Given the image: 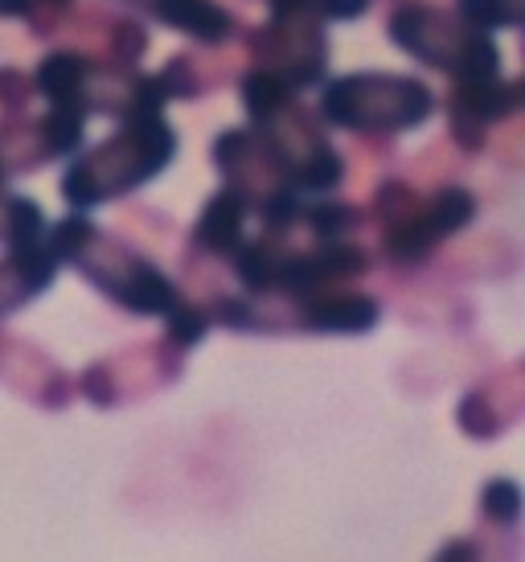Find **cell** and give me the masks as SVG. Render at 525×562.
Returning a JSON list of instances; mask_svg holds the SVG:
<instances>
[{"mask_svg": "<svg viewBox=\"0 0 525 562\" xmlns=\"http://www.w3.org/2000/svg\"><path fill=\"white\" fill-rule=\"evenodd\" d=\"M169 82L148 75L136 79L120 111V132L103 144L87 148L63 177V198L70 210L91 214L111 198H124L132 189L148 186L153 177L169 169L177 157V132L165 120Z\"/></svg>", "mask_w": 525, "mask_h": 562, "instance_id": "obj_1", "label": "cell"}, {"mask_svg": "<svg viewBox=\"0 0 525 562\" xmlns=\"http://www.w3.org/2000/svg\"><path fill=\"white\" fill-rule=\"evenodd\" d=\"M49 243L63 255V263L78 267L99 292H108L115 304H124L127 313L165 321L181 304L177 283L153 259L124 247L120 238L103 235L82 210H70L66 218L49 222Z\"/></svg>", "mask_w": 525, "mask_h": 562, "instance_id": "obj_2", "label": "cell"}, {"mask_svg": "<svg viewBox=\"0 0 525 562\" xmlns=\"http://www.w3.org/2000/svg\"><path fill=\"white\" fill-rule=\"evenodd\" d=\"M390 42L451 82H480L501 75V49L493 30H480L463 13H444L435 4H399L390 13Z\"/></svg>", "mask_w": 525, "mask_h": 562, "instance_id": "obj_3", "label": "cell"}, {"mask_svg": "<svg viewBox=\"0 0 525 562\" xmlns=\"http://www.w3.org/2000/svg\"><path fill=\"white\" fill-rule=\"evenodd\" d=\"M321 120L345 132H411L427 124L435 94L427 82L402 75H345L321 87Z\"/></svg>", "mask_w": 525, "mask_h": 562, "instance_id": "obj_4", "label": "cell"}, {"mask_svg": "<svg viewBox=\"0 0 525 562\" xmlns=\"http://www.w3.org/2000/svg\"><path fill=\"white\" fill-rule=\"evenodd\" d=\"M325 21L316 0H271V25L262 30L259 58L279 79L300 87L325 79Z\"/></svg>", "mask_w": 525, "mask_h": 562, "instance_id": "obj_5", "label": "cell"}, {"mask_svg": "<svg viewBox=\"0 0 525 562\" xmlns=\"http://www.w3.org/2000/svg\"><path fill=\"white\" fill-rule=\"evenodd\" d=\"M477 214V202L468 189H444L435 193L427 205H406L399 218H390L387 226V255L399 259V263H411V259H423L435 243H444L448 235L463 231Z\"/></svg>", "mask_w": 525, "mask_h": 562, "instance_id": "obj_6", "label": "cell"}, {"mask_svg": "<svg viewBox=\"0 0 525 562\" xmlns=\"http://www.w3.org/2000/svg\"><path fill=\"white\" fill-rule=\"evenodd\" d=\"M361 271H366V250L354 247V243H340V238H321L312 250L279 255L271 292L304 300V296H312V292H328L333 283L349 280V276H361Z\"/></svg>", "mask_w": 525, "mask_h": 562, "instance_id": "obj_7", "label": "cell"}, {"mask_svg": "<svg viewBox=\"0 0 525 562\" xmlns=\"http://www.w3.org/2000/svg\"><path fill=\"white\" fill-rule=\"evenodd\" d=\"M58 271H63V255L54 250L49 238L25 243V247H4L0 255V321L21 313L42 292H49Z\"/></svg>", "mask_w": 525, "mask_h": 562, "instance_id": "obj_8", "label": "cell"}, {"mask_svg": "<svg viewBox=\"0 0 525 562\" xmlns=\"http://www.w3.org/2000/svg\"><path fill=\"white\" fill-rule=\"evenodd\" d=\"M378 325V300L357 292H312L300 300V328L309 333H349L361 337Z\"/></svg>", "mask_w": 525, "mask_h": 562, "instance_id": "obj_9", "label": "cell"}, {"mask_svg": "<svg viewBox=\"0 0 525 562\" xmlns=\"http://www.w3.org/2000/svg\"><path fill=\"white\" fill-rule=\"evenodd\" d=\"M247 214H250V198L238 186H226L222 193H214V198L205 202L193 235H198L201 247L214 250V255H234V250L247 243V238H243Z\"/></svg>", "mask_w": 525, "mask_h": 562, "instance_id": "obj_10", "label": "cell"}, {"mask_svg": "<svg viewBox=\"0 0 525 562\" xmlns=\"http://www.w3.org/2000/svg\"><path fill=\"white\" fill-rule=\"evenodd\" d=\"M148 9H153L165 25L172 30H181L186 37L193 42H226L234 30L231 13L217 4V0H148Z\"/></svg>", "mask_w": 525, "mask_h": 562, "instance_id": "obj_11", "label": "cell"}, {"mask_svg": "<svg viewBox=\"0 0 525 562\" xmlns=\"http://www.w3.org/2000/svg\"><path fill=\"white\" fill-rule=\"evenodd\" d=\"M91 66H87V58H78V54H70V49H63V54H49L46 63L37 66V91L46 94L49 103H78V108H91V94H87V87H91Z\"/></svg>", "mask_w": 525, "mask_h": 562, "instance_id": "obj_12", "label": "cell"}, {"mask_svg": "<svg viewBox=\"0 0 525 562\" xmlns=\"http://www.w3.org/2000/svg\"><path fill=\"white\" fill-rule=\"evenodd\" d=\"M87 132V108L78 103H49V115L42 120V140H46V157H66L82 144Z\"/></svg>", "mask_w": 525, "mask_h": 562, "instance_id": "obj_13", "label": "cell"}, {"mask_svg": "<svg viewBox=\"0 0 525 562\" xmlns=\"http://www.w3.org/2000/svg\"><path fill=\"white\" fill-rule=\"evenodd\" d=\"M480 509H484V517L496 521V526H513V521H522V514H525L522 484L510 481V476H493V481L480 488Z\"/></svg>", "mask_w": 525, "mask_h": 562, "instance_id": "obj_14", "label": "cell"}, {"mask_svg": "<svg viewBox=\"0 0 525 562\" xmlns=\"http://www.w3.org/2000/svg\"><path fill=\"white\" fill-rule=\"evenodd\" d=\"M460 13L480 30H522L525 0H456Z\"/></svg>", "mask_w": 525, "mask_h": 562, "instance_id": "obj_15", "label": "cell"}, {"mask_svg": "<svg viewBox=\"0 0 525 562\" xmlns=\"http://www.w3.org/2000/svg\"><path fill=\"white\" fill-rule=\"evenodd\" d=\"M165 325H169L172 341L181 345V349H189V345H198L201 337H205V328H210V316L198 313L193 304H186V300H181V304H177V308L165 316Z\"/></svg>", "mask_w": 525, "mask_h": 562, "instance_id": "obj_16", "label": "cell"}, {"mask_svg": "<svg viewBox=\"0 0 525 562\" xmlns=\"http://www.w3.org/2000/svg\"><path fill=\"white\" fill-rule=\"evenodd\" d=\"M304 222L312 226L316 238H345V231L357 222V214L349 205H312V210H304Z\"/></svg>", "mask_w": 525, "mask_h": 562, "instance_id": "obj_17", "label": "cell"}, {"mask_svg": "<svg viewBox=\"0 0 525 562\" xmlns=\"http://www.w3.org/2000/svg\"><path fill=\"white\" fill-rule=\"evenodd\" d=\"M321 4V13L328 21H357V16L370 9V0H316Z\"/></svg>", "mask_w": 525, "mask_h": 562, "instance_id": "obj_18", "label": "cell"}, {"mask_svg": "<svg viewBox=\"0 0 525 562\" xmlns=\"http://www.w3.org/2000/svg\"><path fill=\"white\" fill-rule=\"evenodd\" d=\"M37 0H0V16H25Z\"/></svg>", "mask_w": 525, "mask_h": 562, "instance_id": "obj_19", "label": "cell"}, {"mask_svg": "<svg viewBox=\"0 0 525 562\" xmlns=\"http://www.w3.org/2000/svg\"><path fill=\"white\" fill-rule=\"evenodd\" d=\"M4 214H9V198L0 193V238H4Z\"/></svg>", "mask_w": 525, "mask_h": 562, "instance_id": "obj_20", "label": "cell"}, {"mask_svg": "<svg viewBox=\"0 0 525 562\" xmlns=\"http://www.w3.org/2000/svg\"><path fill=\"white\" fill-rule=\"evenodd\" d=\"M513 91H517V108H525V79L513 82Z\"/></svg>", "mask_w": 525, "mask_h": 562, "instance_id": "obj_21", "label": "cell"}, {"mask_svg": "<svg viewBox=\"0 0 525 562\" xmlns=\"http://www.w3.org/2000/svg\"><path fill=\"white\" fill-rule=\"evenodd\" d=\"M4 177H9V172H4V160H0V193H4Z\"/></svg>", "mask_w": 525, "mask_h": 562, "instance_id": "obj_22", "label": "cell"}]
</instances>
